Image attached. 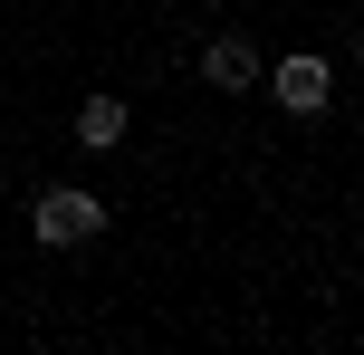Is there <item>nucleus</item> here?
Masks as SVG:
<instances>
[{
    "mask_svg": "<svg viewBox=\"0 0 364 355\" xmlns=\"http://www.w3.org/2000/svg\"><path fill=\"white\" fill-rule=\"evenodd\" d=\"M96 221H106V202H96V192H38V240H48V250L96 240Z\"/></svg>",
    "mask_w": 364,
    "mask_h": 355,
    "instance_id": "nucleus-1",
    "label": "nucleus"
},
{
    "mask_svg": "<svg viewBox=\"0 0 364 355\" xmlns=\"http://www.w3.org/2000/svg\"><path fill=\"white\" fill-rule=\"evenodd\" d=\"M326 87H336V68H326V58H278V106L316 115V106H326Z\"/></svg>",
    "mask_w": 364,
    "mask_h": 355,
    "instance_id": "nucleus-2",
    "label": "nucleus"
},
{
    "mask_svg": "<svg viewBox=\"0 0 364 355\" xmlns=\"http://www.w3.org/2000/svg\"><path fill=\"white\" fill-rule=\"evenodd\" d=\"M77 144H125V106H115V96H87V106H77Z\"/></svg>",
    "mask_w": 364,
    "mask_h": 355,
    "instance_id": "nucleus-3",
    "label": "nucleus"
},
{
    "mask_svg": "<svg viewBox=\"0 0 364 355\" xmlns=\"http://www.w3.org/2000/svg\"><path fill=\"white\" fill-rule=\"evenodd\" d=\"M201 77H211V87H230V96H240V87H250V77H259V48H240V38H220V48L201 58Z\"/></svg>",
    "mask_w": 364,
    "mask_h": 355,
    "instance_id": "nucleus-4",
    "label": "nucleus"
}]
</instances>
